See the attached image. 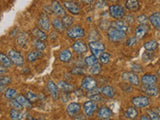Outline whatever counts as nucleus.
Returning a JSON list of instances; mask_svg holds the SVG:
<instances>
[{"mask_svg": "<svg viewBox=\"0 0 160 120\" xmlns=\"http://www.w3.org/2000/svg\"><path fill=\"white\" fill-rule=\"evenodd\" d=\"M107 37L111 42H121L126 37V33L114 27H110L107 30Z\"/></svg>", "mask_w": 160, "mask_h": 120, "instance_id": "f257e3e1", "label": "nucleus"}, {"mask_svg": "<svg viewBox=\"0 0 160 120\" xmlns=\"http://www.w3.org/2000/svg\"><path fill=\"white\" fill-rule=\"evenodd\" d=\"M109 14L115 19L121 20L125 16V9L120 4H112L109 6Z\"/></svg>", "mask_w": 160, "mask_h": 120, "instance_id": "f03ea898", "label": "nucleus"}, {"mask_svg": "<svg viewBox=\"0 0 160 120\" xmlns=\"http://www.w3.org/2000/svg\"><path fill=\"white\" fill-rule=\"evenodd\" d=\"M66 34L70 39H79V38H83L85 36V30L81 26L76 25V26L68 28Z\"/></svg>", "mask_w": 160, "mask_h": 120, "instance_id": "7ed1b4c3", "label": "nucleus"}, {"mask_svg": "<svg viewBox=\"0 0 160 120\" xmlns=\"http://www.w3.org/2000/svg\"><path fill=\"white\" fill-rule=\"evenodd\" d=\"M8 57L11 59V61L14 65H16V66H22L24 64V58L21 55L19 51L17 50H14V49H11L8 51Z\"/></svg>", "mask_w": 160, "mask_h": 120, "instance_id": "20e7f679", "label": "nucleus"}, {"mask_svg": "<svg viewBox=\"0 0 160 120\" xmlns=\"http://www.w3.org/2000/svg\"><path fill=\"white\" fill-rule=\"evenodd\" d=\"M97 86V82L92 76H84L81 81V88L85 91H91Z\"/></svg>", "mask_w": 160, "mask_h": 120, "instance_id": "39448f33", "label": "nucleus"}, {"mask_svg": "<svg viewBox=\"0 0 160 120\" xmlns=\"http://www.w3.org/2000/svg\"><path fill=\"white\" fill-rule=\"evenodd\" d=\"M122 78L125 82L131 84L132 86H139L140 85V79L138 77L137 73L133 72H123L122 73Z\"/></svg>", "mask_w": 160, "mask_h": 120, "instance_id": "423d86ee", "label": "nucleus"}, {"mask_svg": "<svg viewBox=\"0 0 160 120\" xmlns=\"http://www.w3.org/2000/svg\"><path fill=\"white\" fill-rule=\"evenodd\" d=\"M89 48L91 50L92 54L97 58L100 56V54L104 52L105 50V45L100 42V41H90L89 42Z\"/></svg>", "mask_w": 160, "mask_h": 120, "instance_id": "0eeeda50", "label": "nucleus"}, {"mask_svg": "<svg viewBox=\"0 0 160 120\" xmlns=\"http://www.w3.org/2000/svg\"><path fill=\"white\" fill-rule=\"evenodd\" d=\"M37 24H38V28H40L43 31H49L50 30V20H49V16L46 13H41L40 16L37 20Z\"/></svg>", "mask_w": 160, "mask_h": 120, "instance_id": "6e6552de", "label": "nucleus"}, {"mask_svg": "<svg viewBox=\"0 0 160 120\" xmlns=\"http://www.w3.org/2000/svg\"><path fill=\"white\" fill-rule=\"evenodd\" d=\"M131 102L133 104L134 107L136 108H145L147 107L149 103H150V100L148 98V96H146V95H144V96H136V97H133Z\"/></svg>", "mask_w": 160, "mask_h": 120, "instance_id": "1a4fd4ad", "label": "nucleus"}, {"mask_svg": "<svg viewBox=\"0 0 160 120\" xmlns=\"http://www.w3.org/2000/svg\"><path fill=\"white\" fill-rule=\"evenodd\" d=\"M97 108H98L97 107V103L92 101V100H89V101L84 102L83 107H82L83 112H84L85 115H86V116H92V115L96 112Z\"/></svg>", "mask_w": 160, "mask_h": 120, "instance_id": "9d476101", "label": "nucleus"}, {"mask_svg": "<svg viewBox=\"0 0 160 120\" xmlns=\"http://www.w3.org/2000/svg\"><path fill=\"white\" fill-rule=\"evenodd\" d=\"M64 7L73 15H78L80 13V6L77 2L72 1V0H65L63 2Z\"/></svg>", "mask_w": 160, "mask_h": 120, "instance_id": "9b49d317", "label": "nucleus"}, {"mask_svg": "<svg viewBox=\"0 0 160 120\" xmlns=\"http://www.w3.org/2000/svg\"><path fill=\"white\" fill-rule=\"evenodd\" d=\"M51 9L54 14H56L58 17H64L66 15V11L63 7V5L60 3L58 0H53L51 3Z\"/></svg>", "mask_w": 160, "mask_h": 120, "instance_id": "f8f14e48", "label": "nucleus"}, {"mask_svg": "<svg viewBox=\"0 0 160 120\" xmlns=\"http://www.w3.org/2000/svg\"><path fill=\"white\" fill-rule=\"evenodd\" d=\"M141 91L146 95V96H157L159 93L158 88L155 86V85H146V84H142V86L140 87Z\"/></svg>", "mask_w": 160, "mask_h": 120, "instance_id": "ddd939ff", "label": "nucleus"}, {"mask_svg": "<svg viewBox=\"0 0 160 120\" xmlns=\"http://www.w3.org/2000/svg\"><path fill=\"white\" fill-rule=\"evenodd\" d=\"M149 31V27L146 24H139L138 26L135 28V37L137 39H142L146 36V34Z\"/></svg>", "mask_w": 160, "mask_h": 120, "instance_id": "4468645a", "label": "nucleus"}, {"mask_svg": "<svg viewBox=\"0 0 160 120\" xmlns=\"http://www.w3.org/2000/svg\"><path fill=\"white\" fill-rule=\"evenodd\" d=\"M80 110H81V106H80V104L77 103V102H72L67 106L66 112H67V114L69 115V116L75 117L76 115H78V113L80 112Z\"/></svg>", "mask_w": 160, "mask_h": 120, "instance_id": "2eb2a0df", "label": "nucleus"}, {"mask_svg": "<svg viewBox=\"0 0 160 120\" xmlns=\"http://www.w3.org/2000/svg\"><path fill=\"white\" fill-rule=\"evenodd\" d=\"M72 49L73 51H75L78 54H83L87 51V45L85 44V42L83 41H80V40H77V41H75L72 45Z\"/></svg>", "mask_w": 160, "mask_h": 120, "instance_id": "dca6fc26", "label": "nucleus"}, {"mask_svg": "<svg viewBox=\"0 0 160 120\" xmlns=\"http://www.w3.org/2000/svg\"><path fill=\"white\" fill-rule=\"evenodd\" d=\"M46 86H47L48 91L50 92V94H51V96L53 97V99L56 100L58 98V96H59V91H58L59 88H58V86L52 81V80H48Z\"/></svg>", "mask_w": 160, "mask_h": 120, "instance_id": "f3484780", "label": "nucleus"}, {"mask_svg": "<svg viewBox=\"0 0 160 120\" xmlns=\"http://www.w3.org/2000/svg\"><path fill=\"white\" fill-rule=\"evenodd\" d=\"M157 76L154 74H144L143 76L140 79V81L142 82V84L146 85H155V83H157Z\"/></svg>", "mask_w": 160, "mask_h": 120, "instance_id": "a211bd4d", "label": "nucleus"}, {"mask_svg": "<svg viewBox=\"0 0 160 120\" xmlns=\"http://www.w3.org/2000/svg\"><path fill=\"white\" fill-rule=\"evenodd\" d=\"M28 40H29V35L26 32H20L17 35V38H16V42L17 45L20 47H25L28 43Z\"/></svg>", "mask_w": 160, "mask_h": 120, "instance_id": "6ab92c4d", "label": "nucleus"}, {"mask_svg": "<svg viewBox=\"0 0 160 120\" xmlns=\"http://www.w3.org/2000/svg\"><path fill=\"white\" fill-rule=\"evenodd\" d=\"M41 57H42V51H39V50H32V51L27 53L26 60L28 62L32 63V62H35L37 59L41 58Z\"/></svg>", "mask_w": 160, "mask_h": 120, "instance_id": "aec40b11", "label": "nucleus"}, {"mask_svg": "<svg viewBox=\"0 0 160 120\" xmlns=\"http://www.w3.org/2000/svg\"><path fill=\"white\" fill-rule=\"evenodd\" d=\"M112 116V111L111 109L108 108L107 106H102L98 110V117L100 119H108Z\"/></svg>", "mask_w": 160, "mask_h": 120, "instance_id": "412c9836", "label": "nucleus"}, {"mask_svg": "<svg viewBox=\"0 0 160 120\" xmlns=\"http://www.w3.org/2000/svg\"><path fill=\"white\" fill-rule=\"evenodd\" d=\"M100 93H101L102 95H104V96H106V97L112 98L115 96L116 91H115V89L112 86H110V85H105V86H103L101 88V90H100Z\"/></svg>", "mask_w": 160, "mask_h": 120, "instance_id": "4be33fe9", "label": "nucleus"}, {"mask_svg": "<svg viewBox=\"0 0 160 120\" xmlns=\"http://www.w3.org/2000/svg\"><path fill=\"white\" fill-rule=\"evenodd\" d=\"M149 21L156 29H160V12H154L149 16Z\"/></svg>", "mask_w": 160, "mask_h": 120, "instance_id": "5701e85b", "label": "nucleus"}, {"mask_svg": "<svg viewBox=\"0 0 160 120\" xmlns=\"http://www.w3.org/2000/svg\"><path fill=\"white\" fill-rule=\"evenodd\" d=\"M125 7L129 11H137L140 8L139 0H126L125 1Z\"/></svg>", "mask_w": 160, "mask_h": 120, "instance_id": "b1692460", "label": "nucleus"}, {"mask_svg": "<svg viewBox=\"0 0 160 120\" xmlns=\"http://www.w3.org/2000/svg\"><path fill=\"white\" fill-rule=\"evenodd\" d=\"M51 25H52V27L55 29V31H57V32H63L65 29V26H64V24L62 22V20L61 19H59V18H54L51 20Z\"/></svg>", "mask_w": 160, "mask_h": 120, "instance_id": "393cba45", "label": "nucleus"}, {"mask_svg": "<svg viewBox=\"0 0 160 120\" xmlns=\"http://www.w3.org/2000/svg\"><path fill=\"white\" fill-rule=\"evenodd\" d=\"M71 58H72V52L68 49H64L59 53V60L61 62L67 63L71 60Z\"/></svg>", "mask_w": 160, "mask_h": 120, "instance_id": "a878e982", "label": "nucleus"}, {"mask_svg": "<svg viewBox=\"0 0 160 120\" xmlns=\"http://www.w3.org/2000/svg\"><path fill=\"white\" fill-rule=\"evenodd\" d=\"M0 65L5 68H11L12 67V61L11 59H10L7 55H5L4 53L0 52Z\"/></svg>", "mask_w": 160, "mask_h": 120, "instance_id": "bb28decb", "label": "nucleus"}, {"mask_svg": "<svg viewBox=\"0 0 160 120\" xmlns=\"http://www.w3.org/2000/svg\"><path fill=\"white\" fill-rule=\"evenodd\" d=\"M137 115H138V111H137V109H135L134 107H128L125 109V111H124V117L129 120L135 119L137 117Z\"/></svg>", "mask_w": 160, "mask_h": 120, "instance_id": "cd10ccee", "label": "nucleus"}, {"mask_svg": "<svg viewBox=\"0 0 160 120\" xmlns=\"http://www.w3.org/2000/svg\"><path fill=\"white\" fill-rule=\"evenodd\" d=\"M32 35L36 39L42 40V41H44V40L47 39V34L45 33V31H43V30H41V29L38 28V27H35L32 30Z\"/></svg>", "mask_w": 160, "mask_h": 120, "instance_id": "c85d7f7f", "label": "nucleus"}, {"mask_svg": "<svg viewBox=\"0 0 160 120\" xmlns=\"http://www.w3.org/2000/svg\"><path fill=\"white\" fill-rule=\"evenodd\" d=\"M16 100L21 104V106L24 107V108H27V109H30L32 108V103L29 101L27 99L26 96H24V95H17L16 97Z\"/></svg>", "mask_w": 160, "mask_h": 120, "instance_id": "c756f323", "label": "nucleus"}, {"mask_svg": "<svg viewBox=\"0 0 160 120\" xmlns=\"http://www.w3.org/2000/svg\"><path fill=\"white\" fill-rule=\"evenodd\" d=\"M112 27L120 30V31H123L125 33L128 30V25L126 24V22L122 21V20H116V21H114L112 23Z\"/></svg>", "mask_w": 160, "mask_h": 120, "instance_id": "7c9ffc66", "label": "nucleus"}, {"mask_svg": "<svg viewBox=\"0 0 160 120\" xmlns=\"http://www.w3.org/2000/svg\"><path fill=\"white\" fill-rule=\"evenodd\" d=\"M23 113L20 112V110H16V109H11L9 112V116L11 118V120H22L23 119Z\"/></svg>", "mask_w": 160, "mask_h": 120, "instance_id": "2f4dec72", "label": "nucleus"}, {"mask_svg": "<svg viewBox=\"0 0 160 120\" xmlns=\"http://www.w3.org/2000/svg\"><path fill=\"white\" fill-rule=\"evenodd\" d=\"M17 95H18L17 90L14 88H6L4 91V96L6 99H14L17 97Z\"/></svg>", "mask_w": 160, "mask_h": 120, "instance_id": "473e14b6", "label": "nucleus"}, {"mask_svg": "<svg viewBox=\"0 0 160 120\" xmlns=\"http://www.w3.org/2000/svg\"><path fill=\"white\" fill-rule=\"evenodd\" d=\"M57 86L59 89H61L62 91L64 92H68V91H71V90H73V85L67 83L66 81H63V80H61V81H59Z\"/></svg>", "mask_w": 160, "mask_h": 120, "instance_id": "72a5a7b5", "label": "nucleus"}, {"mask_svg": "<svg viewBox=\"0 0 160 120\" xmlns=\"http://www.w3.org/2000/svg\"><path fill=\"white\" fill-rule=\"evenodd\" d=\"M98 58L96 57V56H94V55L92 54V55H88V56H86L85 57V64L87 65L88 67H92L93 65H95V64H97L98 63Z\"/></svg>", "mask_w": 160, "mask_h": 120, "instance_id": "f704fd0d", "label": "nucleus"}, {"mask_svg": "<svg viewBox=\"0 0 160 120\" xmlns=\"http://www.w3.org/2000/svg\"><path fill=\"white\" fill-rule=\"evenodd\" d=\"M158 47V43L155 40H149V41L144 43V48L146 51H154Z\"/></svg>", "mask_w": 160, "mask_h": 120, "instance_id": "c9c22d12", "label": "nucleus"}, {"mask_svg": "<svg viewBox=\"0 0 160 120\" xmlns=\"http://www.w3.org/2000/svg\"><path fill=\"white\" fill-rule=\"evenodd\" d=\"M62 22L64 24L65 28H70L72 26V24L74 22V19L72 16H70V15H65L64 17H62Z\"/></svg>", "mask_w": 160, "mask_h": 120, "instance_id": "e433bc0d", "label": "nucleus"}, {"mask_svg": "<svg viewBox=\"0 0 160 120\" xmlns=\"http://www.w3.org/2000/svg\"><path fill=\"white\" fill-rule=\"evenodd\" d=\"M33 46L36 50H39V51H43V50L46 48V44L44 43V41L39 39H35L33 41Z\"/></svg>", "mask_w": 160, "mask_h": 120, "instance_id": "4c0bfd02", "label": "nucleus"}, {"mask_svg": "<svg viewBox=\"0 0 160 120\" xmlns=\"http://www.w3.org/2000/svg\"><path fill=\"white\" fill-rule=\"evenodd\" d=\"M87 96H88L90 99H91L92 101H94V102H96V101H101V100H102V97L100 96L99 92H96L94 89L91 90L89 94H87Z\"/></svg>", "mask_w": 160, "mask_h": 120, "instance_id": "58836bf2", "label": "nucleus"}, {"mask_svg": "<svg viewBox=\"0 0 160 120\" xmlns=\"http://www.w3.org/2000/svg\"><path fill=\"white\" fill-rule=\"evenodd\" d=\"M110 58H111V55L108 52H102L99 56V61L101 62V64H107L110 61Z\"/></svg>", "mask_w": 160, "mask_h": 120, "instance_id": "ea45409f", "label": "nucleus"}, {"mask_svg": "<svg viewBox=\"0 0 160 120\" xmlns=\"http://www.w3.org/2000/svg\"><path fill=\"white\" fill-rule=\"evenodd\" d=\"M101 71H102V66H101V64H99V63L93 65V66L90 67L89 69V72L92 75H99L101 73Z\"/></svg>", "mask_w": 160, "mask_h": 120, "instance_id": "a19ab883", "label": "nucleus"}, {"mask_svg": "<svg viewBox=\"0 0 160 120\" xmlns=\"http://www.w3.org/2000/svg\"><path fill=\"white\" fill-rule=\"evenodd\" d=\"M25 96L27 97V99H28L31 103L37 102V101H38V98H39L38 95H37L36 93H35V92H32V91H28V92L26 93V95H25Z\"/></svg>", "mask_w": 160, "mask_h": 120, "instance_id": "79ce46f5", "label": "nucleus"}, {"mask_svg": "<svg viewBox=\"0 0 160 120\" xmlns=\"http://www.w3.org/2000/svg\"><path fill=\"white\" fill-rule=\"evenodd\" d=\"M10 105L12 106V108L13 109H16V110H20L21 111L22 110V106H21V104H20L17 100H16V98H14V99H11V101H10Z\"/></svg>", "mask_w": 160, "mask_h": 120, "instance_id": "37998d69", "label": "nucleus"}, {"mask_svg": "<svg viewBox=\"0 0 160 120\" xmlns=\"http://www.w3.org/2000/svg\"><path fill=\"white\" fill-rule=\"evenodd\" d=\"M148 20H149V18H148L145 14L138 15V16L136 17V21H137L139 24H146Z\"/></svg>", "mask_w": 160, "mask_h": 120, "instance_id": "c03bdc74", "label": "nucleus"}, {"mask_svg": "<svg viewBox=\"0 0 160 120\" xmlns=\"http://www.w3.org/2000/svg\"><path fill=\"white\" fill-rule=\"evenodd\" d=\"M137 38L135 37V36H132V37H129L127 40H126V46L128 47H132L134 46V45H136L137 44Z\"/></svg>", "mask_w": 160, "mask_h": 120, "instance_id": "a18cd8bd", "label": "nucleus"}, {"mask_svg": "<svg viewBox=\"0 0 160 120\" xmlns=\"http://www.w3.org/2000/svg\"><path fill=\"white\" fill-rule=\"evenodd\" d=\"M11 81H12V79H11V77L9 76V75L0 76V82H1L2 84H4V85H6V86H7L8 84L11 83Z\"/></svg>", "mask_w": 160, "mask_h": 120, "instance_id": "49530a36", "label": "nucleus"}, {"mask_svg": "<svg viewBox=\"0 0 160 120\" xmlns=\"http://www.w3.org/2000/svg\"><path fill=\"white\" fill-rule=\"evenodd\" d=\"M147 114L149 115L148 117L151 120H160V116L153 110H147Z\"/></svg>", "mask_w": 160, "mask_h": 120, "instance_id": "de8ad7c7", "label": "nucleus"}, {"mask_svg": "<svg viewBox=\"0 0 160 120\" xmlns=\"http://www.w3.org/2000/svg\"><path fill=\"white\" fill-rule=\"evenodd\" d=\"M83 69L81 68V67H75L72 71H71V73L72 74H75V75H79V74H83Z\"/></svg>", "mask_w": 160, "mask_h": 120, "instance_id": "09e8293b", "label": "nucleus"}, {"mask_svg": "<svg viewBox=\"0 0 160 120\" xmlns=\"http://www.w3.org/2000/svg\"><path fill=\"white\" fill-rule=\"evenodd\" d=\"M126 22H128L129 24H132L134 22V17L131 16V15H128V16H126Z\"/></svg>", "mask_w": 160, "mask_h": 120, "instance_id": "8fccbe9b", "label": "nucleus"}, {"mask_svg": "<svg viewBox=\"0 0 160 120\" xmlns=\"http://www.w3.org/2000/svg\"><path fill=\"white\" fill-rule=\"evenodd\" d=\"M5 89H6V85H4V84H2L1 82H0V92L5 91Z\"/></svg>", "mask_w": 160, "mask_h": 120, "instance_id": "3c124183", "label": "nucleus"}, {"mask_svg": "<svg viewBox=\"0 0 160 120\" xmlns=\"http://www.w3.org/2000/svg\"><path fill=\"white\" fill-rule=\"evenodd\" d=\"M139 120H151V119H150L148 116H147V115H141V116H140V119Z\"/></svg>", "mask_w": 160, "mask_h": 120, "instance_id": "603ef678", "label": "nucleus"}, {"mask_svg": "<svg viewBox=\"0 0 160 120\" xmlns=\"http://www.w3.org/2000/svg\"><path fill=\"white\" fill-rule=\"evenodd\" d=\"M5 72H6V68H5V67H3V66H1V65H0V75L3 74V73H5Z\"/></svg>", "mask_w": 160, "mask_h": 120, "instance_id": "864d4df0", "label": "nucleus"}, {"mask_svg": "<svg viewBox=\"0 0 160 120\" xmlns=\"http://www.w3.org/2000/svg\"><path fill=\"white\" fill-rule=\"evenodd\" d=\"M155 112H156L159 116H160V107H158V108H156V110H155Z\"/></svg>", "mask_w": 160, "mask_h": 120, "instance_id": "5fc2aeb1", "label": "nucleus"}, {"mask_svg": "<svg viewBox=\"0 0 160 120\" xmlns=\"http://www.w3.org/2000/svg\"><path fill=\"white\" fill-rule=\"evenodd\" d=\"M109 2H116V1H118V0H108Z\"/></svg>", "mask_w": 160, "mask_h": 120, "instance_id": "6e6d98bb", "label": "nucleus"}, {"mask_svg": "<svg viewBox=\"0 0 160 120\" xmlns=\"http://www.w3.org/2000/svg\"><path fill=\"white\" fill-rule=\"evenodd\" d=\"M157 75H158V76L160 77V69L158 70V72H157Z\"/></svg>", "mask_w": 160, "mask_h": 120, "instance_id": "4d7b16f0", "label": "nucleus"}, {"mask_svg": "<svg viewBox=\"0 0 160 120\" xmlns=\"http://www.w3.org/2000/svg\"><path fill=\"white\" fill-rule=\"evenodd\" d=\"M30 120H39V119H34V118H30Z\"/></svg>", "mask_w": 160, "mask_h": 120, "instance_id": "13d9d810", "label": "nucleus"}, {"mask_svg": "<svg viewBox=\"0 0 160 120\" xmlns=\"http://www.w3.org/2000/svg\"><path fill=\"white\" fill-rule=\"evenodd\" d=\"M132 120H136V119H132Z\"/></svg>", "mask_w": 160, "mask_h": 120, "instance_id": "bf43d9fd", "label": "nucleus"}]
</instances>
